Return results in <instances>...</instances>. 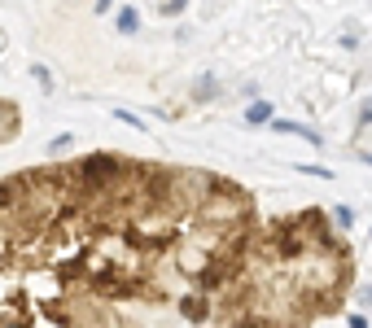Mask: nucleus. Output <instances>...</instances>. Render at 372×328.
Returning <instances> with one entry per match:
<instances>
[{"instance_id":"2","label":"nucleus","mask_w":372,"mask_h":328,"mask_svg":"<svg viewBox=\"0 0 372 328\" xmlns=\"http://www.w3.org/2000/svg\"><path fill=\"white\" fill-rule=\"evenodd\" d=\"M271 127H276V131H285V136H302L306 144H315V149H320V144H325V136H320V131L302 127V123H285V119H271Z\"/></svg>"},{"instance_id":"6","label":"nucleus","mask_w":372,"mask_h":328,"mask_svg":"<svg viewBox=\"0 0 372 328\" xmlns=\"http://www.w3.org/2000/svg\"><path fill=\"white\" fill-rule=\"evenodd\" d=\"M333 223H337V228L346 232V228L355 223V210H350V206H337V210H333Z\"/></svg>"},{"instance_id":"1","label":"nucleus","mask_w":372,"mask_h":328,"mask_svg":"<svg viewBox=\"0 0 372 328\" xmlns=\"http://www.w3.org/2000/svg\"><path fill=\"white\" fill-rule=\"evenodd\" d=\"M175 306H180V315H184V320H206V315H210V302H206V293H202V289L184 293V298L175 302Z\"/></svg>"},{"instance_id":"3","label":"nucleus","mask_w":372,"mask_h":328,"mask_svg":"<svg viewBox=\"0 0 372 328\" xmlns=\"http://www.w3.org/2000/svg\"><path fill=\"white\" fill-rule=\"evenodd\" d=\"M271 114H276V110H271V101H254V105L246 110V123H250V127H263V123H271Z\"/></svg>"},{"instance_id":"12","label":"nucleus","mask_w":372,"mask_h":328,"mask_svg":"<svg viewBox=\"0 0 372 328\" xmlns=\"http://www.w3.org/2000/svg\"><path fill=\"white\" fill-rule=\"evenodd\" d=\"M368 123H372V101H368V105H364V114H359V127H368Z\"/></svg>"},{"instance_id":"11","label":"nucleus","mask_w":372,"mask_h":328,"mask_svg":"<svg viewBox=\"0 0 372 328\" xmlns=\"http://www.w3.org/2000/svg\"><path fill=\"white\" fill-rule=\"evenodd\" d=\"M48 149H53V154H61V149H70V136H66V131H61V136H57L53 144H48Z\"/></svg>"},{"instance_id":"10","label":"nucleus","mask_w":372,"mask_h":328,"mask_svg":"<svg viewBox=\"0 0 372 328\" xmlns=\"http://www.w3.org/2000/svg\"><path fill=\"white\" fill-rule=\"evenodd\" d=\"M346 324L350 328H368V315H364V311H355V315H346Z\"/></svg>"},{"instance_id":"9","label":"nucleus","mask_w":372,"mask_h":328,"mask_svg":"<svg viewBox=\"0 0 372 328\" xmlns=\"http://www.w3.org/2000/svg\"><path fill=\"white\" fill-rule=\"evenodd\" d=\"M298 171H302V175H320V179H333V171H325V167H306V162H302Z\"/></svg>"},{"instance_id":"8","label":"nucleus","mask_w":372,"mask_h":328,"mask_svg":"<svg viewBox=\"0 0 372 328\" xmlns=\"http://www.w3.org/2000/svg\"><path fill=\"white\" fill-rule=\"evenodd\" d=\"M31 75H36L40 79V88L48 92V88H53V75H48V66H31Z\"/></svg>"},{"instance_id":"13","label":"nucleus","mask_w":372,"mask_h":328,"mask_svg":"<svg viewBox=\"0 0 372 328\" xmlns=\"http://www.w3.org/2000/svg\"><path fill=\"white\" fill-rule=\"evenodd\" d=\"M110 5H114V0H96V13H110Z\"/></svg>"},{"instance_id":"7","label":"nucleus","mask_w":372,"mask_h":328,"mask_svg":"<svg viewBox=\"0 0 372 328\" xmlns=\"http://www.w3.org/2000/svg\"><path fill=\"white\" fill-rule=\"evenodd\" d=\"M184 9H188V0H167V5H163V18H180Z\"/></svg>"},{"instance_id":"4","label":"nucleus","mask_w":372,"mask_h":328,"mask_svg":"<svg viewBox=\"0 0 372 328\" xmlns=\"http://www.w3.org/2000/svg\"><path fill=\"white\" fill-rule=\"evenodd\" d=\"M215 96H219V84H215V79H198V84H193V101H215Z\"/></svg>"},{"instance_id":"14","label":"nucleus","mask_w":372,"mask_h":328,"mask_svg":"<svg viewBox=\"0 0 372 328\" xmlns=\"http://www.w3.org/2000/svg\"><path fill=\"white\" fill-rule=\"evenodd\" d=\"M364 306H368V311H372V289H364Z\"/></svg>"},{"instance_id":"5","label":"nucleus","mask_w":372,"mask_h":328,"mask_svg":"<svg viewBox=\"0 0 372 328\" xmlns=\"http://www.w3.org/2000/svg\"><path fill=\"white\" fill-rule=\"evenodd\" d=\"M119 31H123V36H136V31H140V13L136 9H123L119 13Z\"/></svg>"}]
</instances>
